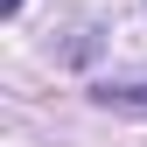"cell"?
I'll use <instances>...</instances> for the list:
<instances>
[{"label": "cell", "instance_id": "cell-1", "mask_svg": "<svg viewBox=\"0 0 147 147\" xmlns=\"http://www.w3.org/2000/svg\"><path fill=\"white\" fill-rule=\"evenodd\" d=\"M98 105H126V112H147V84H98Z\"/></svg>", "mask_w": 147, "mask_h": 147}, {"label": "cell", "instance_id": "cell-2", "mask_svg": "<svg viewBox=\"0 0 147 147\" xmlns=\"http://www.w3.org/2000/svg\"><path fill=\"white\" fill-rule=\"evenodd\" d=\"M14 7H21V0H0V14H14Z\"/></svg>", "mask_w": 147, "mask_h": 147}]
</instances>
